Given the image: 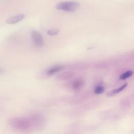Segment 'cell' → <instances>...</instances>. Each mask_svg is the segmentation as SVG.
<instances>
[{
	"mask_svg": "<svg viewBox=\"0 0 134 134\" xmlns=\"http://www.w3.org/2000/svg\"><path fill=\"white\" fill-rule=\"evenodd\" d=\"M10 126L15 129L19 131H26L31 127L30 118L24 117L12 118L9 120Z\"/></svg>",
	"mask_w": 134,
	"mask_h": 134,
	"instance_id": "6da1fadb",
	"label": "cell"
},
{
	"mask_svg": "<svg viewBox=\"0 0 134 134\" xmlns=\"http://www.w3.org/2000/svg\"><path fill=\"white\" fill-rule=\"evenodd\" d=\"M80 6V4L75 1L61 2L57 3L55 7L58 10L67 12H74L77 10Z\"/></svg>",
	"mask_w": 134,
	"mask_h": 134,
	"instance_id": "7a4b0ae2",
	"label": "cell"
},
{
	"mask_svg": "<svg viewBox=\"0 0 134 134\" xmlns=\"http://www.w3.org/2000/svg\"><path fill=\"white\" fill-rule=\"evenodd\" d=\"M31 39L34 46L38 48L42 47L44 45L43 39L41 35L37 31H32L31 34Z\"/></svg>",
	"mask_w": 134,
	"mask_h": 134,
	"instance_id": "3957f363",
	"label": "cell"
},
{
	"mask_svg": "<svg viewBox=\"0 0 134 134\" xmlns=\"http://www.w3.org/2000/svg\"><path fill=\"white\" fill-rule=\"evenodd\" d=\"M25 15L24 14H20L8 17L6 19V21L7 24H14L22 20L25 18Z\"/></svg>",
	"mask_w": 134,
	"mask_h": 134,
	"instance_id": "277c9868",
	"label": "cell"
},
{
	"mask_svg": "<svg viewBox=\"0 0 134 134\" xmlns=\"http://www.w3.org/2000/svg\"><path fill=\"white\" fill-rule=\"evenodd\" d=\"M84 85V81L82 79H77L73 82L72 87L74 91H79L82 88Z\"/></svg>",
	"mask_w": 134,
	"mask_h": 134,
	"instance_id": "5b68a950",
	"label": "cell"
},
{
	"mask_svg": "<svg viewBox=\"0 0 134 134\" xmlns=\"http://www.w3.org/2000/svg\"><path fill=\"white\" fill-rule=\"evenodd\" d=\"M74 73L72 72H64L59 74L57 76V79L58 80H67L73 77Z\"/></svg>",
	"mask_w": 134,
	"mask_h": 134,
	"instance_id": "8992f818",
	"label": "cell"
},
{
	"mask_svg": "<svg viewBox=\"0 0 134 134\" xmlns=\"http://www.w3.org/2000/svg\"><path fill=\"white\" fill-rule=\"evenodd\" d=\"M127 86V83H125L124 84L122 85L120 87H119L117 88H115L114 90H113L110 91V92H108L107 94V96H108V97L113 96L119 93L121 91H122Z\"/></svg>",
	"mask_w": 134,
	"mask_h": 134,
	"instance_id": "52a82bcc",
	"label": "cell"
},
{
	"mask_svg": "<svg viewBox=\"0 0 134 134\" xmlns=\"http://www.w3.org/2000/svg\"><path fill=\"white\" fill-rule=\"evenodd\" d=\"M64 69V67L61 65H56L52 67L50 69L48 70L47 72V75L49 76H52L53 74L60 72V71Z\"/></svg>",
	"mask_w": 134,
	"mask_h": 134,
	"instance_id": "ba28073f",
	"label": "cell"
},
{
	"mask_svg": "<svg viewBox=\"0 0 134 134\" xmlns=\"http://www.w3.org/2000/svg\"><path fill=\"white\" fill-rule=\"evenodd\" d=\"M133 74V71L131 70H129L125 72L120 76V79L121 80H125L130 77H131Z\"/></svg>",
	"mask_w": 134,
	"mask_h": 134,
	"instance_id": "9c48e42d",
	"label": "cell"
},
{
	"mask_svg": "<svg viewBox=\"0 0 134 134\" xmlns=\"http://www.w3.org/2000/svg\"><path fill=\"white\" fill-rule=\"evenodd\" d=\"M105 91V87L102 85H98L96 86L94 89V93L96 94H100L104 93Z\"/></svg>",
	"mask_w": 134,
	"mask_h": 134,
	"instance_id": "30bf717a",
	"label": "cell"
},
{
	"mask_svg": "<svg viewBox=\"0 0 134 134\" xmlns=\"http://www.w3.org/2000/svg\"><path fill=\"white\" fill-rule=\"evenodd\" d=\"M60 32V30L57 28H52L47 31V34L49 36H55L58 35Z\"/></svg>",
	"mask_w": 134,
	"mask_h": 134,
	"instance_id": "8fae6325",
	"label": "cell"
},
{
	"mask_svg": "<svg viewBox=\"0 0 134 134\" xmlns=\"http://www.w3.org/2000/svg\"><path fill=\"white\" fill-rule=\"evenodd\" d=\"M5 72V70H4V69H3V68H0V74H1V73H4Z\"/></svg>",
	"mask_w": 134,
	"mask_h": 134,
	"instance_id": "7c38bea8",
	"label": "cell"
}]
</instances>
